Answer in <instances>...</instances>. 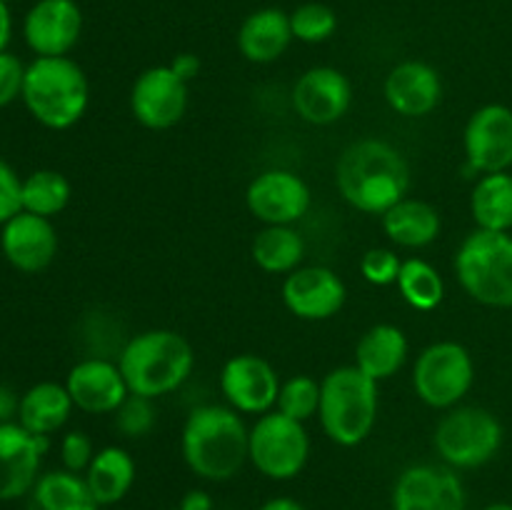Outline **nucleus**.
<instances>
[{
  "label": "nucleus",
  "instance_id": "obj_29",
  "mask_svg": "<svg viewBox=\"0 0 512 510\" xmlns=\"http://www.w3.org/2000/svg\"><path fill=\"white\" fill-rule=\"evenodd\" d=\"M470 213L475 228L493 230V233H510L512 230V175L488 173L480 175L470 193Z\"/></svg>",
  "mask_w": 512,
  "mask_h": 510
},
{
  "label": "nucleus",
  "instance_id": "obj_14",
  "mask_svg": "<svg viewBox=\"0 0 512 510\" xmlns=\"http://www.w3.org/2000/svg\"><path fill=\"white\" fill-rule=\"evenodd\" d=\"M465 160L480 175L512 168V108L488 103L475 110L463 130Z\"/></svg>",
  "mask_w": 512,
  "mask_h": 510
},
{
  "label": "nucleus",
  "instance_id": "obj_8",
  "mask_svg": "<svg viewBox=\"0 0 512 510\" xmlns=\"http://www.w3.org/2000/svg\"><path fill=\"white\" fill-rule=\"evenodd\" d=\"M310 458V435L305 423L288 418L280 410L258 415L250 425L248 463L270 480H293Z\"/></svg>",
  "mask_w": 512,
  "mask_h": 510
},
{
  "label": "nucleus",
  "instance_id": "obj_40",
  "mask_svg": "<svg viewBox=\"0 0 512 510\" xmlns=\"http://www.w3.org/2000/svg\"><path fill=\"white\" fill-rule=\"evenodd\" d=\"M18 403V395H15L8 385L0 383V425L13 423V418H18Z\"/></svg>",
  "mask_w": 512,
  "mask_h": 510
},
{
  "label": "nucleus",
  "instance_id": "obj_25",
  "mask_svg": "<svg viewBox=\"0 0 512 510\" xmlns=\"http://www.w3.org/2000/svg\"><path fill=\"white\" fill-rule=\"evenodd\" d=\"M380 223H383L385 235L398 248L408 250H420L433 245L438 240L440 228H443L438 210L430 203H425V200L410 198V195L400 200V203H395L388 213L380 215Z\"/></svg>",
  "mask_w": 512,
  "mask_h": 510
},
{
  "label": "nucleus",
  "instance_id": "obj_18",
  "mask_svg": "<svg viewBox=\"0 0 512 510\" xmlns=\"http://www.w3.org/2000/svg\"><path fill=\"white\" fill-rule=\"evenodd\" d=\"M48 438L33 435L18 420L0 425V503L25 498L40 478Z\"/></svg>",
  "mask_w": 512,
  "mask_h": 510
},
{
  "label": "nucleus",
  "instance_id": "obj_32",
  "mask_svg": "<svg viewBox=\"0 0 512 510\" xmlns=\"http://www.w3.org/2000/svg\"><path fill=\"white\" fill-rule=\"evenodd\" d=\"M320 408V383L313 375H293V378L280 383L278 403L275 410H280L288 418L308 423L310 418L318 415Z\"/></svg>",
  "mask_w": 512,
  "mask_h": 510
},
{
  "label": "nucleus",
  "instance_id": "obj_11",
  "mask_svg": "<svg viewBox=\"0 0 512 510\" xmlns=\"http://www.w3.org/2000/svg\"><path fill=\"white\" fill-rule=\"evenodd\" d=\"M465 488L450 465L415 463L398 475L390 495L393 510H465Z\"/></svg>",
  "mask_w": 512,
  "mask_h": 510
},
{
  "label": "nucleus",
  "instance_id": "obj_6",
  "mask_svg": "<svg viewBox=\"0 0 512 510\" xmlns=\"http://www.w3.org/2000/svg\"><path fill=\"white\" fill-rule=\"evenodd\" d=\"M458 283L485 308H512V235L475 228L453 260Z\"/></svg>",
  "mask_w": 512,
  "mask_h": 510
},
{
  "label": "nucleus",
  "instance_id": "obj_12",
  "mask_svg": "<svg viewBox=\"0 0 512 510\" xmlns=\"http://www.w3.org/2000/svg\"><path fill=\"white\" fill-rule=\"evenodd\" d=\"M188 83L170 70V65H153L135 78L130 88V113L143 128L170 130L185 118Z\"/></svg>",
  "mask_w": 512,
  "mask_h": 510
},
{
  "label": "nucleus",
  "instance_id": "obj_4",
  "mask_svg": "<svg viewBox=\"0 0 512 510\" xmlns=\"http://www.w3.org/2000/svg\"><path fill=\"white\" fill-rule=\"evenodd\" d=\"M23 103L28 113L48 130H68L80 123L90 105L85 70L68 55L35 58L25 65Z\"/></svg>",
  "mask_w": 512,
  "mask_h": 510
},
{
  "label": "nucleus",
  "instance_id": "obj_15",
  "mask_svg": "<svg viewBox=\"0 0 512 510\" xmlns=\"http://www.w3.org/2000/svg\"><path fill=\"white\" fill-rule=\"evenodd\" d=\"M280 293L285 308L295 318L310 323L335 318L348 300L343 278L328 265H300L298 270L285 275Z\"/></svg>",
  "mask_w": 512,
  "mask_h": 510
},
{
  "label": "nucleus",
  "instance_id": "obj_24",
  "mask_svg": "<svg viewBox=\"0 0 512 510\" xmlns=\"http://www.w3.org/2000/svg\"><path fill=\"white\" fill-rule=\"evenodd\" d=\"M73 408V398H70L65 383L43 380V383H35L33 388L20 395L18 418L15 420L33 435L50 438L68 423Z\"/></svg>",
  "mask_w": 512,
  "mask_h": 510
},
{
  "label": "nucleus",
  "instance_id": "obj_22",
  "mask_svg": "<svg viewBox=\"0 0 512 510\" xmlns=\"http://www.w3.org/2000/svg\"><path fill=\"white\" fill-rule=\"evenodd\" d=\"M290 13L280 8H260L243 20L238 30V50L255 65H268L283 58L293 43Z\"/></svg>",
  "mask_w": 512,
  "mask_h": 510
},
{
  "label": "nucleus",
  "instance_id": "obj_16",
  "mask_svg": "<svg viewBox=\"0 0 512 510\" xmlns=\"http://www.w3.org/2000/svg\"><path fill=\"white\" fill-rule=\"evenodd\" d=\"M353 105V85L348 75L330 65L305 70L293 85V108L310 125H333L348 115Z\"/></svg>",
  "mask_w": 512,
  "mask_h": 510
},
{
  "label": "nucleus",
  "instance_id": "obj_10",
  "mask_svg": "<svg viewBox=\"0 0 512 510\" xmlns=\"http://www.w3.org/2000/svg\"><path fill=\"white\" fill-rule=\"evenodd\" d=\"M313 203L308 183L298 173L285 168L263 170L250 180L245 205L250 215L263 225H295L305 218Z\"/></svg>",
  "mask_w": 512,
  "mask_h": 510
},
{
  "label": "nucleus",
  "instance_id": "obj_27",
  "mask_svg": "<svg viewBox=\"0 0 512 510\" xmlns=\"http://www.w3.org/2000/svg\"><path fill=\"white\" fill-rule=\"evenodd\" d=\"M25 510H100L80 473L50 470L35 480Z\"/></svg>",
  "mask_w": 512,
  "mask_h": 510
},
{
  "label": "nucleus",
  "instance_id": "obj_17",
  "mask_svg": "<svg viewBox=\"0 0 512 510\" xmlns=\"http://www.w3.org/2000/svg\"><path fill=\"white\" fill-rule=\"evenodd\" d=\"M83 10L75 0H38L23 20V38L35 58H60L78 45Z\"/></svg>",
  "mask_w": 512,
  "mask_h": 510
},
{
  "label": "nucleus",
  "instance_id": "obj_20",
  "mask_svg": "<svg viewBox=\"0 0 512 510\" xmlns=\"http://www.w3.org/2000/svg\"><path fill=\"white\" fill-rule=\"evenodd\" d=\"M0 250L20 273H40L58 255V233L50 218L20 210L15 218L0 225Z\"/></svg>",
  "mask_w": 512,
  "mask_h": 510
},
{
  "label": "nucleus",
  "instance_id": "obj_28",
  "mask_svg": "<svg viewBox=\"0 0 512 510\" xmlns=\"http://www.w3.org/2000/svg\"><path fill=\"white\" fill-rule=\"evenodd\" d=\"M255 265L270 275H288L305 258V240L293 225H263L250 245Z\"/></svg>",
  "mask_w": 512,
  "mask_h": 510
},
{
  "label": "nucleus",
  "instance_id": "obj_3",
  "mask_svg": "<svg viewBox=\"0 0 512 510\" xmlns=\"http://www.w3.org/2000/svg\"><path fill=\"white\" fill-rule=\"evenodd\" d=\"M118 368L128 390L143 398H163L175 393L193 375V345L168 328L143 330L123 345Z\"/></svg>",
  "mask_w": 512,
  "mask_h": 510
},
{
  "label": "nucleus",
  "instance_id": "obj_34",
  "mask_svg": "<svg viewBox=\"0 0 512 510\" xmlns=\"http://www.w3.org/2000/svg\"><path fill=\"white\" fill-rule=\"evenodd\" d=\"M113 415L115 428L123 438H145L155 428V420H158L153 398H143V395L133 393L123 400V405Z\"/></svg>",
  "mask_w": 512,
  "mask_h": 510
},
{
  "label": "nucleus",
  "instance_id": "obj_43",
  "mask_svg": "<svg viewBox=\"0 0 512 510\" xmlns=\"http://www.w3.org/2000/svg\"><path fill=\"white\" fill-rule=\"evenodd\" d=\"M258 510H308L300 500L288 498V495H278V498H270L260 505Z\"/></svg>",
  "mask_w": 512,
  "mask_h": 510
},
{
  "label": "nucleus",
  "instance_id": "obj_26",
  "mask_svg": "<svg viewBox=\"0 0 512 510\" xmlns=\"http://www.w3.org/2000/svg\"><path fill=\"white\" fill-rule=\"evenodd\" d=\"M135 460L120 445H105L95 453L93 463L83 473L85 483H88L90 495L100 508L105 505H115L130 493L135 483Z\"/></svg>",
  "mask_w": 512,
  "mask_h": 510
},
{
  "label": "nucleus",
  "instance_id": "obj_39",
  "mask_svg": "<svg viewBox=\"0 0 512 510\" xmlns=\"http://www.w3.org/2000/svg\"><path fill=\"white\" fill-rule=\"evenodd\" d=\"M168 65H170V70H173L180 80H185L188 85H190V80L198 78V73H200V60H198V55H193V53H178Z\"/></svg>",
  "mask_w": 512,
  "mask_h": 510
},
{
  "label": "nucleus",
  "instance_id": "obj_37",
  "mask_svg": "<svg viewBox=\"0 0 512 510\" xmlns=\"http://www.w3.org/2000/svg\"><path fill=\"white\" fill-rule=\"evenodd\" d=\"M23 210V178L8 160L0 158V225Z\"/></svg>",
  "mask_w": 512,
  "mask_h": 510
},
{
  "label": "nucleus",
  "instance_id": "obj_19",
  "mask_svg": "<svg viewBox=\"0 0 512 510\" xmlns=\"http://www.w3.org/2000/svg\"><path fill=\"white\" fill-rule=\"evenodd\" d=\"M65 388L75 408L88 415H113L130 395L118 360L98 358V355L75 363L65 378Z\"/></svg>",
  "mask_w": 512,
  "mask_h": 510
},
{
  "label": "nucleus",
  "instance_id": "obj_30",
  "mask_svg": "<svg viewBox=\"0 0 512 510\" xmlns=\"http://www.w3.org/2000/svg\"><path fill=\"white\" fill-rule=\"evenodd\" d=\"M398 290L410 308L420 313H430L438 308L445 298V280L428 260L408 258L403 260V268L398 275Z\"/></svg>",
  "mask_w": 512,
  "mask_h": 510
},
{
  "label": "nucleus",
  "instance_id": "obj_35",
  "mask_svg": "<svg viewBox=\"0 0 512 510\" xmlns=\"http://www.w3.org/2000/svg\"><path fill=\"white\" fill-rule=\"evenodd\" d=\"M400 268H403V258L393 248H370L360 258V275L378 288L398 283Z\"/></svg>",
  "mask_w": 512,
  "mask_h": 510
},
{
  "label": "nucleus",
  "instance_id": "obj_42",
  "mask_svg": "<svg viewBox=\"0 0 512 510\" xmlns=\"http://www.w3.org/2000/svg\"><path fill=\"white\" fill-rule=\"evenodd\" d=\"M10 38H13V15H10L8 3L0 0V53L8 50Z\"/></svg>",
  "mask_w": 512,
  "mask_h": 510
},
{
  "label": "nucleus",
  "instance_id": "obj_33",
  "mask_svg": "<svg viewBox=\"0 0 512 510\" xmlns=\"http://www.w3.org/2000/svg\"><path fill=\"white\" fill-rule=\"evenodd\" d=\"M290 28H293L295 40L318 45L333 38L338 30V15L325 3H303L290 13Z\"/></svg>",
  "mask_w": 512,
  "mask_h": 510
},
{
  "label": "nucleus",
  "instance_id": "obj_9",
  "mask_svg": "<svg viewBox=\"0 0 512 510\" xmlns=\"http://www.w3.org/2000/svg\"><path fill=\"white\" fill-rule=\"evenodd\" d=\"M475 383L470 350L458 340H438L420 350L413 365L415 395L428 408L450 410L465 400Z\"/></svg>",
  "mask_w": 512,
  "mask_h": 510
},
{
  "label": "nucleus",
  "instance_id": "obj_2",
  "mask_svg": "<svg viewBox=\"0 0 512 510\" xmlns=\"http://www.w3.org/2000/svg\"><path fill=\"white\" fill-rule=\"evenodd\" d=\"M250 428L230 405H198L185 418L180 453L190 473L208 483L235 478L248 463Z\"/></svg>",
  "mask_w": 512,
  "mask_h": 510
},
{
  "label": "nucleus",
  "instance_id": "obj_7",
  "mask_svg": "<svg viewBox=\"0 0 512 510\" xmlns=\"http://www.w3.org/2000/svg\"><path fill=\"white\" fill-rule=\"evenodd\" d=\"M503 423L480 405H455L435 425L433 445L453 470L483 468L503 448Z\"/></svg>",
  "mask_w": 512,
  "mask_h": 510
},
{
  "label": "nucleus",
  "instance_id": "obj_41",
  "mask_svg": "<svg viewBox=\"0 0 512 510\" xmlns=\"http://www.w3.org/2000/svg\"><path fill=\"white\" fill-rule=\"evenodd\" d=\"M180 510H213V498H210L208 490H188V493L180 498L178 503Z\"/></svg>",
  "mask_w": 512,
  "mask_h": 510
},
{
  "label": "nucleus",
  "instance_id": "obj_1",
  "mask_svg": "<svg viewBox=\"0 0 512 510\" xmlns=\"http://www.w3.org/2000/svg\"><path fill=\"white\" fill-rule=\"evenodd\" d=\"M335 185L348 205L368 215H383L408 198L413 173L393 143L363 138L350 143L335 163Z\"/></svg>",
  "mask_w": 512,
  "mask_h": 510
},
{
  "label": "nucleus",
  "instance_id": "obj_21",
  "mask_svg": "<svg viewBox=\"0 0 512 510\" xmlns=\"http://www.w3.org/2000/svg\"><path fill=\"white\" fill-rule=\"evenodd\" d=\"M383 93L393 113L403 118H425L443 100V80L430 63L403 60L385 75Z\"/></svg>",
  "mask_w": 512,
  "mask_h": 510
},
{
  "label": "nucleus",
  "instance_id": "obj_36",
  "mask_svg": "<svg viewBox=\"0 0 512 510\" xmlns=\"http://www.w3.org/2000/svg\"><path fill=\"white\" fill-rule=\"evenodd\" d=\"M95 458V445L83 430H70L68 435H63L60 440V460H63V468L70 473L83 475L88 470V465Z\"/></svg>",
  "mask_w": 512,
  "mask_h": 510
},
{
  "label": "nucleus",
  "instance_id": "obj_45",
  "mask_svg": "<svg viewBox=\"0 0 512 510\" xmlns=\"http://www.w3.org/2000/svg\"><path fill=\"white\" fill-rule=\"evenodd\" d=\"M3 3H8V5H10V3H13V0H3Z\"/></svg>",
  "mask_w": 512,
  "mask_h": 510
},
{
  "label": "nucleus",
  "instance_id": "obj_46",
  "mask_svg": "<svg viewBox=\"0 0 512 510\" xmlns=\"http://www.w3.org/2000/svg\"><path fill=\"white\" fill-rule=\"evenodd\" d=\"M170 510H180V508H170Z\"/></svg>",
  "mask_w": 512,
  "mask_h": 510
},
{
  "label": "nucleus",
  "instance_id": "obj_5",
  "mask_svg": "<svg viewBox=\"0 0 512 510\" xmlns=\"http://www.w3.org/2000/svg\"><path fill=\"white\" fill-rule=\"evenodd\" d=\"M318 420L340 448L365 443L378 423V383L358 365H340L320 380Z\"/></svg>",
  "mask_w": 512,
  "mask_h": 510
},
{
  "label": "nucleus",
  "instance_id": "obj_38",
  "mask_svg": "<svg viewBox=\"0 0 512 510\" xmlns=\"http://www.w3.org/2000/svg\"><path fill=\"white\" fill-rule=\"evenodd\" d=\"M25 83V65L20 63L18 55L0 53V108L10 105L23 95Z\"/></svg>",
  "mask_w": 512,
  "mask_h": 510
},
{
  "label": "nucleus",
  "instance_id": "obj_31",
  "mask_svg": "<svg viewBox=\"0 0 512 510\" xmlns=\"http://www.w3.org/2000/svg\"><path fill=\"white\" fill-rule=\"evenodd\" d=\"M70 195H73V188L58 170L43 168L23 178V210L33 215L55 218L68 208Z\"/></svg>",
  "mask_w": 512,
  "mask_h": 510
},
{
  "label": "nucleus",
  "instance_id": "obj_23",
  "mask_svg": "<svg viewBox=\"0 0 512 510\" xmlns=\"http://www.w3.org/2000/svg\"><path fill=\"white\" fill-rule=\"evenodd\" d=\"M408 335L393 323H378L360 335L355 345V365L375 383L390 380L408 363Z\"/></svg>",
  "mask_w": 512,
  "mask_h": 510
},
{
  "label": "nucleus",
  "instance_id": "obj_13",
  "mask_svg": "<svg viewBox=\"0 0 512 510\" xmlns=\"http://www.w3.org/2000/svg\"><path fill=\"white\" fill-rule=\"evenodd\" d=\"M280 383L273 365L255 353H240L225 360L220 370V393L240 415H265L275 410Z\"/></svg>",
  "mask_w": 512,
  "mask_h": 510
},
{
  "label": "nucleus",
  "instance_id": "obj_44",
  "mask_svg": "<svg viewBox=\"0 0 512 510\" xmlns=\"http://www.w3.org/2000/svg\"><path fill=\"white\" fill-rule=\"evenodd\" d=\"M483 510H512V503H490Z\"/></svg>",
  "mask_w": 512,
  "mask_h": 510
}]
</instances>
